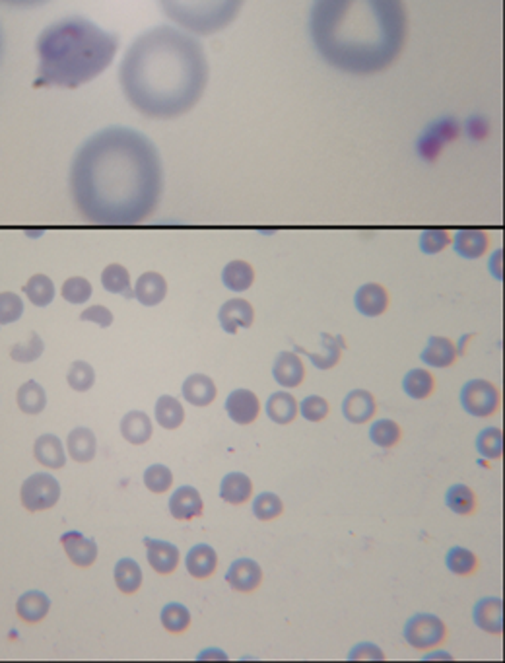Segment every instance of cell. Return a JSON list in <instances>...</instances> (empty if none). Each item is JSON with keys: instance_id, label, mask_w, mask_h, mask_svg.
<instances>
[{"instance_id": "1", "label": "cell", "mask_w": 505, "mask_h": 663, "mask_svg": "<svg viewBox=\"0 0 505 663\" xmlns=\"http://www.w3.org/2000/svg\"><path fill=\"white\" fill-rule=\"evenodd\" d=\"M70 191L88 222L125 226L146 220L163 191L158 148L135 129H103L72 160Z\"/></svg>"}, {"instance_id": "2", "label": "cell", "mask_w": 505, "mask_h": 663, "mask_svg": "<svg viewBox=\"0 0 505 663\" xmlns=\"http://www.w3.org/2000/svg\"><path fill=\"white\" fill-rule=\"evenodd\" d=\"M119 83L129 104L152 119L181 117L199 104L209 83V60L199 39L158 26L130 43Z\"/></svg>"}, {"instance_id": "3", "label": "cell", "mask_w": 505, "mask_h": 663, "mask_svg": "<svg viewBox=\"0 0 505 663\" xmlns=\"http://www.w3.org/2000/svg\"><path fill=\"white\" fill-rule=\"evenodd\" d=\"M406 28L403 0H315L309 12L317 53L348 75H375L393 65Z\"/></svg>"}, {"instance_id": "4", "label": "cell", "mask_w": 505, "mask_h": 663, "mask_svg": "<svg viewBox=\"0 0 505 663\" xmlns=\"http://www.w3.org/2000/svg\"><path fill=\"white\" fill-rule=\"evenodd\" d=\"M36 86L78 88L98 78L117 55L119 37L91 20L72 16L51 24L37 37Z\"/></svg>"}, {"instance_id": "5", "label": "cell", "mask_w": 505, "mask_h": 663, "mask_svg": "<svg viewBox=\"0 0 505 663\" xmlns=\"http://www.w3.org/2000/svg\"><path fill=\"white\" fill-rule=\"evenodd\" d=\"M245 0H160L173 24L185 32L210 36L228 28L241 12Z\"/></svg>"}, {"instance_id": "6", "label": "cell", "mask_w": 505, "mask_h": 663, "mask_svg": "<svg viewBox=\"0 0 505 663\" xmlns=\"http://www.w3.org/2000/svg\"><path fill=\"white\" fill-rule=\"evenodd\" d=\"M461 405L472 416H492L500 409V391L488 380H470L461 390Z\"/></svg>"}, {"instance_id": "7", "label": "cell", "mask_w": 505, "mask_h": 663, "mask_svg": "<svg viewBox=\"0 0 505 663\" xmlns=\"http://www.w3.org/2000/svg\"><path fill=\"white\" fill-rule=\"evenodd\" d=\"M446 625L443 620L431 613H418L410 617L405 625V640L412 648L428 650L441 644L446 640Z\"/></svg>"}, {"instance_id": "8", "label": "cell", "mask_w": 505, "mask_h": 663, "mask_svg": "<svg viewBox=\"0 0 505 663\" xmlns=\"http://www.w3.org/2000/svg\"><path fill=\"white\" fill-rule=\"evenodd\" d=\"M60 498V485L53 475L36 473L22 485V504L29 512L53 508Z\"/></svg>"}, {"instance_id": "9", "label": "cell", "mask_w": 505, "mask_h": 663, "mask_svg": "<svg viewBox=\"0 0 505 663\" xmlns=\"http://www.w3.org/2000/svg\"><path fill=\"white\" fill-rule=\"evenodd\" d=\"M225 411L235 424H251L256 421L261 411L259 397L249 390H235L225 399Z\"/></svg>"}, {"instance_id": "10", "label": "cell", "mask_w": 505, "mask_h": 663, "mask_svg": "<svg viewBox=\"0 0 505 663\" xmlns=\"http://www.w3.org/2000/svg\"><path fill=\"white\" fill-rule=\"evenodd\" d=\"M255 320L253 305L243 298H233L225 302L218 312V321L222 329L230 335H235L240 329H249Z\"/></svg>"}, {"instance_id": "11", "label": "cell", "mask_w": 505, "mask_h": 663, "mask_svg": "<svg viewBox=\"0 0 505 663\" xmlns=\"http://www.w3.org/2000/svg\"><path fill=\"white\" fill-rule=\"evenodd\" d=\"M228 584L240 594H251L263 581V570L253 558H237L225 574Z\"/></svg>"}, {"instance_id": "12", "label": "cell", "mask_w": 505, "mask_h": 663, "mask_svg": "<svg viewBox=\"0 0 505 663\" xmlns=\"http://www.w3.org/2000/svg\"><path fill=\"white\" fill-rule=\"evenodd\" d=\"M60 543H63L65 553L70 558L72 564L86 568L96 563L98 545L94 539H88L80 532H67L63 537H60Z\"/></svg>"}, {"instance_id": "13", "label": "cell", "mask_w": 505, "mask_h": 663, "mask_svg": "<svg viewBox=\"0 0 505 663\" xmlns=\"http://www.w3.org/2000/svg\"><path fill=\"white\" fill-rule=\"evenodd\" d=\"M150 566L158 574H171L179 564V549L162 539H144Z\"/></svg>"}, {"instance_id": "14", "label": "cell", "mask_w": 505, "mask_h": 663, "mask_svg": "<svg viewBox=\"0 0 505 663\" xmlns=\"http://www.w3.org/2000/svg\"><path fill=\"white\" fill-rule=\"evenodd\" d=\"M272 375L276 383H280L282 387H297L305 377V368L304 362L297 352L284 351L276 356L274 366H272Z\"/></svg>"}, {"instance_id": "15", "label": "cell", "mask_w": 505, "mask_h": 663, "mask_svg": "<svg viewBox=\"0 0 505 663\" xmlns=\"http://www.w3.org/2000/svg\"><path fill=\"white\" fill-rule=\"evenodd\" d=\"M354 304L358 312L366 315V318H377V315L385 313L387 305H389V294L387 290L381 287L377 282H367L364 287H359L356 296H354Z\"/></svg>"}, {"instance_id": "16", "label": "cell", "mask_w": 505, "mask_h": 663, "mask_svg": "<svg viewBox=\"0 0 505 663\" xmlns=\"http://www.w3.org/2000/svg\"><path fill=\"white\" fill-rule=\"evenodd\" d=\"M343 414L348 422L364 424L369 422L375 414V399L366 390L350 391L343 401Z\"/></svg>"}, {"instance_id": "17", "label": "cell", "mask_w": 505, "mask_h": 663, "mask_svg": "<svg viewBox=\"0 0 505 663\" xmlns=\"http://www.w3.org/2000/svg\"><path fill=\"white\" fill-rule=\"evenodd\" d=\"M474 622L477 627L490 632V635H501L503 632V601L500 597H484L474 605Z\"/></svg>"}, {"instance_id": "18", "label": "cell", "mask_w": 505, "mask_h": 663, "mask_svg": "<svg viewBox=\"0 0 505 663\" xmlns=\"http://www.w3.org/2000/svg\"><path fill=\"white\" fill-rule=\"evenodd\" d=\"M204 504L194 486H179L170 498V512L175 519H194L202 514Z\"/></svg>"}, {"instance_id": "19", "label": "cell", "mask_w": 505, "mask_h": 663, "mask_svg": "<svg viewBox=\"0 0 505 663\" xmlns=\"http://www.w3.org/2000/svg\"><path fill=\"white\" fill-rule=\"evenodd\" d=\"M181 393L194 406H209L216 399V383L204 374H193L183 382Z\"/></svg>"}, {"instance_id": "20", "label": "cell", "mask_w": 505, "mask_h": 663, "mask_svg": "<svg viewBox=\"0 0 505 663\" xmlns=\"http://www.w3.org/2000/svg\"><path fill=\"white\" fill-rule=\"evenodd\" d=\"M168 294V282L162 277L160 272L148 271L140 274V279L137 280L135 287V298L142 305H158L163 302Z\"/></svg>"}, {"instance_id": "21", "label": "cell", "mask_w": 505, "mask_h": 663, "mask_svg": "<svg viewBox=\"0 0 505 663\" xmlns=\"http://www.w3.org/2000/svg\"><path fill=\"white\" fill-rule=\"evenodd\" d=\"M34 455L37 462L47 469H63L67 463V454L63 442L55 434H43L34 444Z\"/></svg>"}, {"instance_id": "22", "label": "cell", "mask_w": 505, "mask_h": 663, "mask_svg": "<svg viewBox=\"0 0 505 663\" xmlns=\"http://www.w3.org/2000/svg\"><path fill=\"white\" fill-rule=\"evenodd\" d=\"M321 346H323V352L321 354L309 352V351L302 349L300 344H294V349H296V352L305 354L307 359L313 362L315 368H319V370H331L333 366H336L338 360H340V352H343L344 341L340 339V336H333V335L323 333L321 335Z\"/></svg>"}, {"instance_id": "23", "label": "cell", "mask_w": 505, "mask_h": 663, "mask_svg": "<svg viewBox=\"0 0 505 663\" xmlns=\"http://www.w3.org/2000/svg\"><path fill=\"white\" fill-rule=\"evenodd\" d=\"M185 566H187V572L193 578H210L216 572V566H218V555L210 545H197L187 553Z\"/></svg>"}, {"instance_id": "24", "label": "cell", "mask_w": 505, "mask_h": 663, "mask_svg": "<svg viewBox=\"0 0 505 663\" xmlns=\"http://www.w3.org/2000/svg\"><path fill=\"white\" fill-rule=\"evenodd\" d=\"M455 344L446 336H430L426 349L420 354V360L428 366H434V368H447L455 362Z\"/></svg>"}, {"instance_id": "25", "label": "cell", "mask_w": 505, "mask_h": 663, "mask_svg": "<svg viewBox=\"0 0 505 663\" xmlns=\"http://www.w3.org/2000/svg\"><path fill=\"white\" fill-rule=\"evenodd\" d=\"M121 434L129 444L142 446L152 438V421L144 411H130L121 421Z\"/></svg>"}, {"instance_id": "26", "label": "cell", "mask_w": 505, "mask_h": 663, "mask_svg": "<svg viewBox=\"0 0 505 663\" xmlns=\"http://www.w3.org/2000/svg\"><path fill=\"white\" fill-rule=\"evenodd\" d=\"M67 447L68 455L75 459V462L88 463L96 457V434L84 426L75 428V430L68 434Z\"/></svg>"}, {"instance_id": "27", "label": "cell", "mask_w": 505, "mask_h": 663, "mask_svg": "<svg viewBox=\"0 0 505 663\" xmlns=\"http://www.w3.org/2000/svg\"><path fill=\"white\" fill-rule=\"evenodd\" d=\"M253 494V483L245 473H228L222 478L220 498L228 504H243Z\"/></svg>"}, {"instance_id": "28", "label": "cell", "mask_w": 505, "mask_h": 663, "mask_svg": "<svg viewBox=\"0 0 505 663\" xmlns=\"http://www.w3.org/2000/svg\"><path fill=\"white\" fill-rule=\"evenodd\" d=\"M457 255L465 259H478L488 249V236L482 230H459L453 240Z\"/></svg>"}, {"instance_id": "29", "label": "cell", "mask_w": 505, "mask_h": 663, "mask_svg": "<svg viewBox=\"0 0 505 663\" xmlns=\"http://www.w3.org/2000/svg\"><path fill=\"white\" fill-rule=\"evenodd\" d=\"M255 280V271L247 261H230L222 271L224 287L232 292H245L251 288Z\"/></svg>"}, {"instance_id": "30", "label": "cell", "mask_w": 505, "mask_h": 663, "mask_svg": "<svg viewBox=\"0 0 505 663\" xmlns=\"http://www.w3.org/2000/svg\"><path fill=\"white\" fill-rule=\"evenodd\" d=\"M266 416L276 424H290L297 416L296 397L288 391H276L266 401Z\"/></svg>"}, {"instance_id": "31", "label": "cell", "mask_w": 505, "mask_h": 663, "mask_svg": "<svg viewBox=\"0 0 505 663\" xmlns=\"http://www.w3.org/2000/svg\"><path fill=\"white\" fill-rule=\"evenodd\" d=\"M51 609V601L41 591H28L22 594L16 604V611L22 620L26 622H39L43 620Z\"/></svg>"}, {"instance_id": "32", "label": "cell", "mask_w": 505, "mask_h": 663, "mask_svg": "<svg viewBox=\"0 0 505 663\" xmlns=\"http://www.w3.org/2000/svg\"><path fill=\"white\" fill-rule=\"evenodd\" d=\"M101 284L103 288L111 294L125 296V298H135V290L130 287V274L129 271L119 263H111L101 272Z\"/></svg>"}, {"instance_id": "33", "label": "cell", "mask_w": 505, "mask_h": 663, "mask_svg": "<svg viewBox=\"0 0 505 663\" xmlns=\"http://www.w3.org/2000/svg\"><path fill=\"white\" fill-rule=\"evenodd\" d=\"M154 413H156V422L166 430H175L185 421V409L171 395H162L154 406Z\"/></svg>"}, {"instance_id": "34", "label": "cell", "mask_w": 505, "mask_h": 663, "mask_svg": "<svg viewBox=\"0 0 505 663\" xmlns=\"http://www.w3.org/2000/svg\"><path fill=\"white\" fill-rule=\"evenodd\" d=\"M16 401H18L20 409H22L26 414H39L47 406V395H45L43 387H41L37 382L29 380L18 390Z\"/></svg>"}, {"instance_id": "35", "label": "cell", "mask_w": 505, "mask_h": 663, "mask_svg": "<svg viewBox=\"0 0 505 663\" xmlns=\"http://www.w3.org/2000/svg\"><path fill=\"white\" fill-rule=\"evenodd\" d=\"M113 574H115V584L122 594H137L142 586V570L132 558H121Z\"/></svg>"}, {"instance_id": "36", "label": "cell", "mask_w": 505, "mask_h": 663, "mask_svg": "<svg viewBox=\"0 0 505 663\" xmlns=\"http://www.w3.org/2000/svg\"><path fill=\"white\" fill-rule=\"evenodd\" d=\"M434 375L424 368L410 370L403 380V390L408 397H412V399H426V397H430L431 391H434Z\"/></svg>"}, {"instance_id": "37", "label": "cell", "mask_w": 505, "mask_h": 663, "mask_svg": "<svg viewBox=\"0 0 505 663\" xmlns=\"http://www.w3.org/2000/svg\"><path fill=\"white\" fill-rule=\"evenodd\" d=\"M24 292L37 308H45L55 298V284L47 274H34L32 279L26 282Z\"/></svg>"}, {"instance_id": "38", "label": "cell", "mask_w": 505, "mask_h": 663, "mask_svg": "<svg viewBox=\"0 0 505 663\" xmlns=\"http://www.w3.org/2000/svg\"><path fill=\"white\" fill-rule=\"evenodd\" d=\"M446 504L451 512L467 516L477 506V498L467 485H453L446 494Z\"/></svg>"}, {"instance_id": "39", "label": "cell", "mask_w": 505, "mask_h": 663, "mask_svg": "<svg viewBox=\"0 0 505 663\" xmlns=\"http://www.w3.org/2000/svg\"><path fill=\"white\" fill-rule=\"evenodd\" d=\"M477 450L486 459H500L503 455V432L500 428H484L477 438Z\"/></svg>"}, {"instance_id": "40", "label": "cell", "mask_w": 505, "mask_h": 663, "mask_svg": "<svg viewBox=\"0 0 505 663\" xmlns=\"http://www.w3.org/2000/svg\"><path fill=\"white\" fill-rule=\"evenodd\" d=\"M446 564L453 574L469 576V574L474 572V570H477L478 560H477V556H474V553H470L469 549L453 547L446 556Z\"/></svg>"}, {"instance_id": "41", "label": "cell", "mask_w": 505, "mask_h": 663, "mask_svg": "<svg viewBox=\"0 0 505 663\" xmlns=\"http://www.w3.org/2000/svg\"><path fill=\"white\" fill-rule=\"evenodd\" d=\"M67 380H68V385L72 387V390L78 391V393H84V391H90L91 387H94L96 372L88 362L76 360V362H72L70 370L67 374Z\"/></svg>"}, {"instance_id": "42", "label": "cell", "mask_w": 505, "mask_h": 663, "mask_svg": "<svg viewBox=\"0 0 505 663\" xmlns=\"http://www.w3.org/2000/svg\"><path fill=\"white\" fill-rule=\"evenodd\" d=\"M369 440L379 447H393L400 440V428L395 421L381 418V421L371 424Z\"/></svg>"}, {"instance_id": "43", "label": "cell", "mask_w": 505, "mask_h": 663, "mask_svg": "<svg viewBox=\"0 0 505 663\" xmlns=\"http://www.w3.org/2000/svg\"><path fill=\"white\" fill-rule=\"evenodd\" d=\"M160 619H162V625L166 627V630L175 632V635H178V632L187 630L189 625H191L189 609L181 605V604H168L166 607L162 609Z\"/></svg>"}, {"instance_id": "44", "label": "cell", "mask_w": 505, "mask_h": 663, "mask_svg": "<svg viewBox=\"0 0 505 663\" xmlns=\"http://www.w3.org/2000/svg\"><path fill=\"white\" fill-rule=\"evenodd\" d=\"M282 500L274 493H261L253 500V514L256 519H261V522H271V519L282 514Z\"/></svg>"}, {"instance_id": "45", "label": "cell", "mask_w": 505, "mask_h": 663, "mask_svg": "<svg viewBox=\"0 0 505 663\" xmlns=\"http://www.w3.org/2000/svg\"><path fill=\"white\" fill-rule=\"evenodd\" d=\"M144 485H146L148 491L156 493V494L170 491V486L173 485L171 469H168L166 465H162V463L150 465L146 471H144Z\"/></svg>"}, {"instance_id": "46", "label": "cell", "mask_w": 505, "mask_h": 663, "mask_svg": "<svg viewBox=\"0 0 505 663\" xmlns=\"http://www.w3.org/2000/svg\"><path fill=\"white\" fill-rule=\"evenodd\" d=\"M43 341H41V336L37 333H32L29 335L28 343H20V344H14L12 351H10V356H12V360L16 362H22V364H28V362H34L37 360L41 354H43Z\"/></svg>"}, {"instance_id": "47", "label": "cell", "mask_w": 505, "mask_h": 663, "mask_svg": "<svg viewBox=\"0 0 505 663\" xmlns=\"http://www.w3.org/2000/svg\"><path fill=\"white\" fill-rule=\"evenodd\" d=\"M24 313V302L14 292H3L0 294V325L14 323Z\"/></svg>"}, {"instance_id": "48", "label": "cell", "mask_w": 505, "mask_h": 663, "mask_svg": "<svg viewBox=\"0 0 505 663\" xmlns=\"http://www.w3.org/2000/svg\"><path fill=\"white\" fill-rule=\"evenodd\" d=\"M63 298L68 304H86L91 298V284L84 277H70L63 284Z\"/></svg>"}, {"instance_id": "49", "label": "cell", "mask_w": 505, "mask_h": 663, "mask_svg": "<svg viewBox=\"0 0 505 663\" xmlns=\"http://www.w3.org/2000/svg\"><path fill=\"white\" fill-rule=\"evenodd\" d=\"M297 411H300L302 416L309 422H321L328 414V403L321 395H309L297 405Z\"/></svg>"}, {"instance_id": "50", "label": "cell", "mask_w": 505, "mask_h": 663, "mask_svg": "<svg viewBox=\"0 0 505 663\" xmlns=\"http://www.w3.org/2000/svg\"><path fill=\"white\" fill-rule=\"evenodd\" d=\"M451 236L446 230H426L420 236V249L426 255H436L449 246Z\"/></svg>"}, {"instance_id": "51", "label": "cell", "mask_w": 505, "mask_h": 663, "mask_svg": "<svg viewBox=\"0 0 505 663\" xmlns=\"http://www.w3.org/2000/svg\"><path fill=\"white\" fill-rule=\"evenodd\" d=\"M348 659L350 661H385V654H383V650L377 648L375 644H371V642H362V644L352 648V651L348 654Z\"/></svg>"}, {"instance_id": "52", "label": "cell", "mask_w": 505, "mask_h": 663, "mask_svg": "<svg viewBox=\"0 0 505 663\" xmlns=\"http://www.w3.org/2000/svg\"><path fill=\"white\" fill-rule=\"evenodd\" d=\"M80 321H91L106 329L113 323V313L106 308V305H91V308L80 313Z\"/></svg>"}, {"instance_id": "53", "label": "cell", "mask_w": 505, "mask_h": 663, "mask_svg": "<svg viewBox=\"0 0 505 663\" xmlns=\"http://www.w3.org/2000/svg\"><path fill=\"white\" fill-rule=\"evenodd\" d=\"M197 659H199V661H228V656H225L222 650L212 648V650H204V651H201Z\"/></svg>"}, {"instance_id": "54", "label": "cell", "mask_w": 505, "mask_h": 663, "mask_svg": "<svg viewBox=\"0 0 505 663\" xmlns=\"http://www.w3.org/2000/svg\"><path fill=\"white\" fill-rule=\"evenodd\" d=\"M3 4H8V6H16V8H34V6H41L49 3V0H0Z\"/></svg>"}, {"instance_id": "55", "label": "cell", "mask_w": 505, "mask_h": 663, "mask_svg": "<svg viewBox=\"0 0 505 663\" xmlns=\"http://www.w3.org/2000/svg\"><path fill=\"white\" fill-rule=\"evenodd\" d=\"M501 255H503V251H501V249H498L496 253H493V255H492V261H490V269H492V274H493V277H496L498 280H501V279H503V274H501Z\"/></svg>"}, {"instance_id": "56", "label": "cell", "mask_w": 505, "mask_h": 663, "mask_svg": "<svg viewBox=\"0 0 505 663\" xmlns=\"http://www.w3.org/2000/svg\"><path fill=\"white\" fill-rule=\"evenodd\" d=\"M424 659H426V661H428V659H447V661H449V659H453V656L446 654V651H438V654H430V656H426Z\"/></svg>"}, {"instance_id": "57", "label": "cell", "mask_w": 505, "mask_h": 663, "mask_svg": "<svg viewBox=\"0 0 505 663\" xmlns=\"http://www.w3.org/2000/svg\"><path fill=\"white\" fill-rule=\"evenodd\" d=\"M0 53H3V34H0Z\"/></svg>"}]
</instances>
